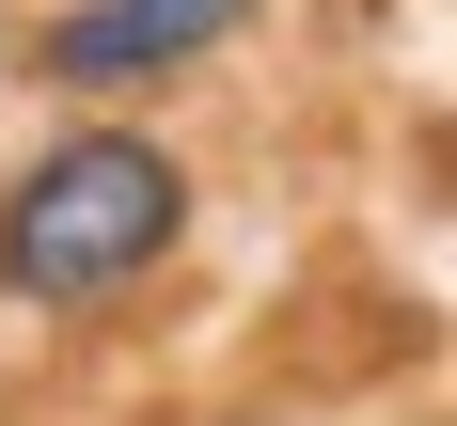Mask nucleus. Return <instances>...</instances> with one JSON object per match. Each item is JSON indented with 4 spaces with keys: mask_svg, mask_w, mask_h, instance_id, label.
I'll use <instances>...</instances> for the list:
<instances>
[{
    "mask_svg": "<svg viewBox=\"0 0 457 426\" xmlns=\"http://www.w3.org/2000/svg\"><path fill=\"white\" fill-rule=\"evenodd\" d=\"M174 221H189L174 158L142 127H79V142H47L32 174H16V205H0V284H16L32 316H79V300H111V284L158 269Z\"/></svg>",
    "mask_w": 457,
    "mask_h": 426,
    "instance_id": "nucleus-1",
    "label": "nucleus"
},
{
    "mask_svg": "<svg viewBox=\"0 0 457 426\" xmlns=\"http://www.w3.org/2000/svg\"><path fill=\"white\" fill-rule=\"evenodd\" d=\"M237 32H253V0H79V16H47L32 79L142 95V79H174V63H205V47H237Z\"/></svg>",
    "mask_w": 457,
    "mask_h": 426,
    "instance_id": "nucleus-2",
    "label": "nucleus"
}]
</instances>
